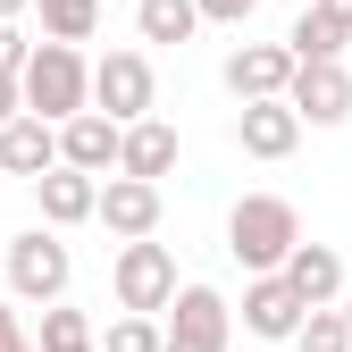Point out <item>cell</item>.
I'll return each instance as SVG.
<instances>
[{
  "label": "cell",
  "mask_w": 352,
  "mask_h": 352,
  "mask_svg": "<svg viewBox=\"0 0 352 352\" xmlns=\"http://www.w3.org/2000/svg\"><path fill=\"white\" fill-rule=\"evenodd\" d=\"M176 151H185V143H176L168 118H135V126H118V176H151V185H160V176L176 168Z\"/></svg>",
  "instance_id": "15"
},
{
  "label": "cell",
  "mask_w": 352,
  "mask_h": 352,
  "mask_svg": "<svg viewBox=\"0 0 352 352\" xmlns=\"http://www.w3.org/2000/svg\"><path fill=\"white\" fill-rule=\"evenodd\" d=\"M285 51H294V59H344V34H336L319 9H302V17H294V34H285Z\"/></svg>",
  "instance_id": "21"
},
{
  "label": "cell",
  "mask_w": 352,
  "mask_h": 352,
  "mask_svg": "<svg viewBox=\"0 0 352 352\" xmlns=\"http://www.w3.org/2000/svg\"><path fill=\"white\" fill-rule=\"evenodd\" d=\"M17 101L34 109V118H76V109H93V59L76 51V42H51L42 34L34 51H25V67H17Z\"/></svg>",
  "instance_id": "1"
},
{
  "label": "cell",
  "mask_w": 352,
  "mask_h": 352,
  "mask_svg": "<svg viewBox=\"0 0 352 352\" xmlns=\"http://www.w3.org/2000/svg\"><path fill=\"white\" fill-rule=\"evenodd\" d=\"M336 311H344V344H352V294H336Z\"/></svg>",
  "instance_id": "28"
},
{
  "label": "cell",
  "mask_w": 352,
  "mask_h": 352,
  "mask_svg": "<svg viewBox=\"0 0 352 352\" xmlns=\"http://www.w3.org/2000/svg\"><path fill=\"white\" fill-rule=\"evenodd\" d=\"M109 285H118V311H168V294H176V252L151 243V235H126L118 260H109Z\"/></svg>",
  "instance_id": "5"
},
{
  "label": "cell",
  "mask_w": 352,
  "mask_h": 352,
  "mask_svg": "<svg viewBox=\"0 0 352 352\" xmlns=\"http://www.w3.org/2000/svg\"><path fill=\"white\" fill-rule=\"evenodd\" d=\"M235 143H243V160H294V143H302V118L285 109V93H269V101H243V109H235Z\"/></svg>",
  "instance_id": "10"
},
{
  "label": "cell",
  "mask_w": 352,
  "mask_h": 352,
  "mask_svg": "<svg viewBox=\"0 0 352 352\" xmlns=\"http://www.w3.org/2000/svg\"><path fill=\"white\" fill-rule=\"evenodd\" d=\"M277 277H285L302 302H336V294H344V252H336V243H294V252L277 260Z\"/></svg>",
  "instance_id": "16"
},
{
  "label": "cell",
  "mask_w": 352,
  "mask_h": 352,
  "mask_svg": "<svg viewBox=\"0 0 352 352\" xmlns=\"http://www.w3.org/2000/svg\"><path fill=\"white\" fill-rule=\"evenodd\" d=\"M193 25H201L193 0H135V34L143 42H193Z\"/></svg>",
  "instance_id": "17"
},
{
  "label": "cell",
  "mask_w": 352,
  "mask_h": 352,
  "mask_svg": "<svg viewBox=\"0 0 352 352\" xmlns=\"http://www.w3.org/2000/svg\"><path fill=\"white\" fill-rule=\"evenodd\" d=\"M59 160L84 168V176H109V168H118V118H101V109L59 118Z\"/></svg>",
  "instance_id": "14"
},
{
  "label": "cell",
  "mask_w": 352,
  "mask_h": 352,
  "mask_svg": "<svg viewBox=\"0 0 352 352\" xmlns=\"http://www.w3.org/2000/svg\"><path fill=\"white\" fill-rule=\"evenodd\" d=\"M76 344H93V319L67 311V294L42 302V336H34V352H76Z\"/></svg>",
  "instance_id": "19"
},
{
  "label": "cell",
  "mask_w": 352,
  "mask_h": 352,
  "mask_svg": "<svg viewBox=\"0 0 352 352\" xmlns=\"http://www.w3.org/2000/svg\"><path fill=\"white\" fill-rule=\"evenodd\" d=\"M302 311H311V302H302L277 269H260V277L243 285V336H260V344H294Z\"/></svg>",
  "instance_id": "9"
},
{
  "label": "cell",
  "mask_w": 352,
  "mask_h": 352,
  "mask_svg": "<svg viewBox=\"0 0 352 352\" xmlns=\"http://www.w3.org/2000/svg\"><path fill=\"white\" fill-rule=\"evenodd\" d=\"M34 9H42L51 42H93V25H101V0H34Z\"/></svg>",
  "instance_id": "18"
},
{
  "label": "cell",
  "mask_w": 352,
  "mask_h": 352,
  "mask_svg": "<svg viewBox=\"0 0 352 352\" xmlns=\"http://www.w3.org/2000/svg\"><path fill=\"white\" fill-rule=\"evenodd\" d=\"M294 344H302V352H352V344H344V311H336V302H311L302 327H294Z\"/></svg>",
  "instance_id": "22"
},
{
  "label": "cell",
  "mask_w": 352,
  "mask_h": 352,
  "mask_svg": "<svg viewBox=\"0 0 352 352\" xmlns=\"http://www.w3.org/2000/svg\"><path fill=\"white\" fill-rule=\"evenodd\" d=\"M193 9H201V25H252L260 0H193Z\"/></svg>",
  "instance_id": "23"
},
{
  "label": "cell",
  "mask_w": 352,
  "mask_h": 352,
  "mask_svg": "<svg viewBox=\"0 0 352 352\" xmlns=\"http://www.w3.org/2000/svg\"><path fill=\"white\" fill-rule=\"evenodd\" d=\"M93 109L118 118V126H135L160 109V76H151V51H109L93 59Z\"/></svg>",
  "instance_id": "6"
},
{
  "label": "cell",
  "mask_w": 352,
  "mask_h": 352,
  "mask_svg": "<svg viewBox=\"0 0 352 352\" xmlns=\"http://www.w3.org/2000/svg\"><path fill=\"white\" fill-rule=\"evenodd\" d=\"M93 344L101 352H160V319L151 311H118L109 327H93Z\"/></svg>",
  "instance_id": "20"
},
{
  "label": "cell",
  "mask_w": 352,
  "mask_h": 352,
  "mask_svg": "<svg viewBox=\"0 0 352 352\" xmlns=\"http://www.w3.org/2000/svg\"><path fill=\"white\" fill-rule=\"evenodd\" d=\"M67 285H76V252L59 243V227L9 235V294H17V302H59Z\"/></svg>",
  "instance_id": "4"
},
{
  "label": "cell",
  "mask_w": 352,
  "mask_h": 352,
  "mask_svg": "<svg viewBox=\"0 0 352 352\" xmlns=\"http://www.w3.org/2000/svg\"><path fill=\"white\" fill-rule=\"evenodd\" d=\"M76 352H101V344H76Z\"/></svg>",
  "instance_id": "30"
},
{
  "label": "cell",
  "mask_w": 352,
  "mask_h": 352,
  "mask_svg": "<svg viewBox=\"0 0 352 352\" xmlns=\"http://www.w3.org/2000/svg\"><path fill=\"white\" fill-rule=\"evenodd\" d=\"M25 51H34V42L17 34V17H0V76H17V67H25Z\"/></svg>",
  "instance_id": "24"
},
{
  "label": "cell",
  "mask_w": 352,
  "mask_h": 352,
  "mask_svg": "<svg viewBox=\"0 0 352 352\" xmlns=\"http://www.w3.org/2000/svg\"><path fill=\"white\" fill-rule=\"evenodd\" d=\"M218 76H227V93H235V101H269V93H285L294 51H285V42H235Z\"/></svg>",
  "instance_id": "11"
},
{
  "label": "cell",
  "mask_w": 352,
  "mask_h": 352,
  "mask_svg": "<svg viewBox=\"0 0 352 352\" xmlns=\"http://www.w3.org/2000/svg\"><path fill=\"white\" fill-rule=\"evenodd\" d=\"M51 160H59V126H51V118L17 109L9 126H0V176H25V185H34Z\"/></svg>",
  "instance_id": "13"
},
{
  "label": "cell",
  "mask_w": 352,
  "mask_h": 352,
  "mask_svg": "<svg viewBox=\"0 0 352 352\" xmlns=\"http://www.w3.org/2000/svg\"><path fill=\"white\" fill-rule=\"evenodd\" d=\"M17 109H25V101H17V76H0V126H9Z\"/></svg>",
  "instance_id": "27"
},
{
  "label": "cell",
  "mask_w": 352,
  "mask_h": 352,
  "mask_svg": "<svg viewBox=\"0 0 352 352\" xmlns=\"http://www.w3.org/2000/svg\"><path fill=\"white\" fill-rule=\"evenodd\" d=\"M0 352H34V336L17 327V311H9V302H0Z\"/></svg>",
  "instance_id": "25"
},
{
  "label": "cell",
  "mask_w": 352,
  "mask_h": 352,
  "mask_svg": "<svg viewBox=\"0 0 352 352\" xmlns=\"http://www.w3.org/2000/svg\"><path fill=\"white\" fill-rule=\"evenodd\" d=\"M311 9H319V17H327V25H336L344 42H352V0H311Z\"/></svg>",
  "instance_id": "26"
},
{
  "label": "cell",
  "mask_w": 352,
  "mask_h": 352,
  "mask_svg": "<svg viewBox=\"0 0 352 352\" xmlns=\"http://www.w3.org/2000/svg\"><path fill=\"white\" fill-rule=\"evenodd\" d=\"M235 344V302L218 285H176L168 294V327H160V352H227Z\"/></svg>",
  "instance_id": "3"
},
{
  "label": "cell",
  "mask_w": 352,
  "mask_h": 352,
  "mask_svg": "<svg viewBox=\"0 0 352 352\" xmlns=\"http://www.w3.org/2000/svg\"><path fill=\"white\" fill-rule=\"evenodd\" d=\"M93 193H101V176H84L67 160H51L34 176V210H42V227H84L93 218Z\"/></svg>",
  "instance_id": "12"
},
{
  "label": "cell",
  "mask_w": 352,
  "mask_h": 352,
  "mask_svg": "<svg viewBox=\"0 0 352 352\" xmlns=\"http://www.w3.org/2000/svg\"><path fill=\"white\" fill-rule=\"evenodd\" d=\"M294 243H302V210H294L285 193H243V201L227 210V252L243 260L252 277H260V269H277Z\"/></svg>",
  "instance_id": "2"
},
{
  "label": "cell",
  "mask_w": 352,
  "mask_h": 352,
  "mask_svg": "<svg viewBox=\"0 0 352 352\" xmlns=\"http://www.w3.org/2000/svg\"><path fill=\"white\" fill-rule=\"evenodd\" d=\"M25 9H34V0H0V17H25Z\"/></svg>",
  "instance_id": "29"
},
{
  "label": "cell",
  "mask_w": 352,
  "mask_h": 352,
  "mask_svg": "<svg viewBox=\"0 0 352 352\" xmlns=\"http://www.w3.org/2000/svg\"><path fill=\"white\" fill-rule=\"evenodd\" d=\"M285 109H294L302 126H344V118H352V76H344V59H294Z\"/></svg>",
  "instance_id": "7"
},
{
  "label": "cell",
  "mask_w": 352,
  "mask_h": 352,
  "mask_svg": "<svg viewBox=\"0 0 352 352\" xmlns=\"http://www.w3.org/2000/svg\"><path fill=\"white\" fill-rule=\"evenodd\" d=\"M93 218H101L118 243H126V235H160V185H151V176H118V168H109V185L93 193Z\"/></svg>",
  "instance_id": "8"
}]
</instances>
